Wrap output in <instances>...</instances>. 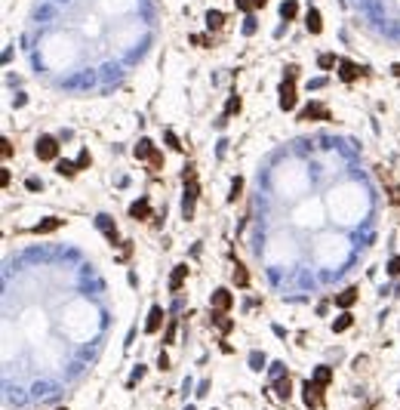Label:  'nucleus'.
I'll list each match as a JSON object with an SVG mask.
<instances>
[{
    "instance_id": "f257e3e1",
    "label": "nucleus",
    "mask_w": 400,
    "mask_h": 410,
    "mask_svg": "<svg viewBox=\"0 0 400 410\" xmlns=\"http://www.w3.org/2000/svg\"><path fill=\"white\" fill-rule=\"evenodd\" d=\"M280 108H284V111L296 108V68H290L284 84H280Z\"/></svg>"
},
{
    "instance_id": "f03ea898",
    "label": "nucleus",
    "mask_w": 400,
    "mask_h": 410,
    "mask_svg": "<svg viewBox=\"0 0 400 410\" xmlns=\"http://www.w3.org/2000/svg\"><path fill=\"white\" fill-rule=\"evenodd\" d=\"M194 201H197V179H194V170L188 167V170H185V201H182L185 219L194 216Z\"/></svg>"
},
{
    "instance_id": "7ed1b4c3",
    "label": "nucleus",
    "mask_w": 400,
    "mask_h": 410,
    "mask_svg": "<svg viewBox=\"0 0 400 410\" xmlns=\"http://www.w3.org/2000/svg\"><path fill=\"white\" fill-rule=\"evenodd\" d=\"M34 152H37L40 161H56V158H59V139H53V136H40L37 145H34Z\"/></svg>"
},
{
    "instance_id": "20e7f679",
    "label": "nucleus",
    "mask_w": 400,
    "mask_h": 410,
    "mask_svg": "<svg viewBox=\"0 0 400 410\" xmlns=\"http://www.w3.org/2000/svg\"><path fill=\"white\" fill-rule=\"evenodd\" d=\"M299 118H302V121H324V118H330V115H327V108L320 105V102H308V105L302 108Z\"/></svg>"
},
{
    "instance_id": "39448f33",
    "label": "nucleus",
    "mask_w": 400,
    "mask_h": 410,
    "mask_svg": "<svg viewBox=\"0 0 400 410\" xmlns=\"http://www.w3.org/2000/svg\"><path fill=\"white\" fill-rule=\"evenodd\" d=\"M339 78H342L345 84H351V81H357V78H360V65H354V62H348V59H342V62H339Z\"/></svg>"
},
{
    "instance_id": "423d86ee",
    "label": "nucleus",
    "mask_w": 400,
    "mask_h": 410,
    "mask_svg": "<svg viewBox=\"0 0 400 410\" xmlns=\"http://www.w3.org/2000/svg\"><path fill=\"white\" fill-rule=\"evenodd\" d=\"M231 303H234V300H231L228 290H216V293H213V309H216V312H228Z\"/></svg>"
},
{
    "instance_id": "0eeeda50",
    "label": "nucleus",
    "mask_w": 400,
    "mask_h": 410,
    "mask_svg": "<svg viewBox=\"0 0 400 410\" xmlns=\"http://www.w3.org/2000/svg\"><path fill=\"white\" fill-rule=\"evenodd\" d=\"M305 25H308V31H311V34H320V31H324V19H320V13H317L314 7L305 13Z\"/></svg>"
},
{
    "instance_id": "6e6552de",
    "label": "nucleus",
    "mask_w": 400,
    "mask_h": 410,
    "mask_svg": "<svg viewBox=\"0 0 400 410\" xmlns=\"http://www.w3.org/2000/svg\"><path fill=\"white\" fill-rule=\"evenodd\" d=\"M160 324H164V309H160V306H154V309H151V315H148L145 330H148V333H157V330H160Z\"/></svg>"
},
{
    "instance_id": "1a4fd4ad",
    "label": "nucleus",
    "mask_w": 400,
    "mask_h": 410,
    "mask_svg": "<svg viewBox=\"0 0 400 410\" xmlns=\"http://www.w3.org/2000/svg\"><path fill=\"white\" fill-rule=\"evenodd\" d=\"M354 300H357V287H348V290H342V293L336 296V306H339V309H351Z\"/></svg>"
},
{
    "instance_id": "9d476101",
    "label": "nucleus",
    "mask_w": 400,
    "mask_h": 410,
    "mask_svg": "<svg viewBox=\"0 0 400 410\" xmlns=\"http://www.w3.org/2000/svg\"><path fill=\"white\" fill-rule=\"evenodd\" d=\"M311 386H314L317 392H324V389L330 386V370H327V367H317V370H314V383H311Z\"/></svg>"
},
{
    "instance_id": "9b49d317",
    "label": "nucleus",
    "mask_w": 400,
    "mask_h": 410,
    "mask_svg": "<svg viewBox=\"0 0 400 410\" xmlns=\"http://www.w3.org/2000/svg\"><path fill=\"white\" fill-rule=\"evenodd\" d=\"M154 155H157V152H154L151 139H139V145H136V158H139V161H142V158H145V161H151Z\"/></svg>"
},
{
    "instance_id": "f8f14e48",
    "label": "nucleus",
    "mask_w": 400,
    "mask_h": 410,
    "mask_svg": "<svg viewBox=\"0 0 400 410\" xmlns=\"http://www.w3.org/2000/svg\"><path fill=\"white\" fill-rule=\"evenodd\" d=\"M185 275H188V266H176V269H173V278H170V290H182Z\"/></svg>"
},
{
    "instance_id": "ddd939ff",
    "label": "nucleus",
    "mask_w": 400,
    "mask_h": 410,
    "mask_svg": "<svg viewBox=\"0 0 400 410\" xmlns=\"http://www.w3.org/2000/svg\"><path fill=\"white\" fill-rule=\"evenodd\" d=\"M274 395H277V398H290V395H293V386H290V380L277 377V383H274Z\"/></svg>"
},
{
    "instance_id": "4468645a",
    "label": "nucleus",
    "mask_w": 400,
    "mask_h": 410,
    "mask_svg": "<svg viewBox=\"0 0 400 410\" xmlns=\"http://www.w3.org/2000/svg\"><path fill=\"white\" fill-rule=\"evenodd\" d=\"M207 25H210V31L222 28V25H225V13H219V10H210V13H207Z\"/></svg>"
},
{
    "instance_id": "2eb2a0df",
    "label": "nucleus",
    "mask_w": 400,
    "mask_h": 410,
    "mask_svg": "<svg viewBox=\"0 0 400 410\" xmlns=\"http://www.w3.org/2000/svg\"><path fill=\"white\" fill-rule=\"evenodd\" d=\"M296 13H299V4H296V0H284V7H280V16L290 22V19H296Z\"/></svg>"
},
{
    "instance_id": "dca6fc26",
    "label": "nucleus",
    "mask_w": 400,
    "mask_h": 410,
    "mask_svg": "<svg viewBox=\"0 0 400 410\" xmlns=\"http://www.w3.org/2000/svg\"><path fill=\"white\" fill-rule=\"evenodd\" d=\"M130 216H133V219H148V201H136V204L130 207Z\"/></svg>"
},
{
    "instance_id": "f3484780",
    "label": "nucleus",
    "mask_w": 400,
    "mask_h": 410,
    "mask_svg": "<svg viewBox=\"0 0 400 410\" xmlns=\"http://www.w3.org/2000/svg\"><path fill=\"white\" fill-rule=\"evenodd\" d=\"M234 281H237L240 287H247V284H250V275H247L244 263H237V266H234Z\"/></svg>"
},
{
    "instance_id": "a211bd4d",
    "label": "nucleus",
    "mask_w": 400,
    "mask_h": 410,
    "mask_svg": "<svg viewBox=\"0 0 400 410\" xmlns=\"http://www.w3.org/2000/svg\"><path fill=\"white\" fill-rule=\"evenodd\" d=\"M317 62H320V68H324V71H330V68H336V65H339V62H336V56H333V53H324V56H320V59H317Z\"/></svg>"
},
{
    "instance_id": "6ab92c4d",
    "label": "nucleus",
    "mask_w": 400,
    "mask_h": 410,
    "mask_svg": "<svg viewBox=\"0 0 400 410\" xmlns=\"http://www.w3.org/2000/svg\"><path fill=\"white\" fill-rule=\"evenodd\" d=\"M96 226H99V229H105L108 235H114V232H117V229H114V222H111V216H99V219H96Z\"/></svg>"
},
{
    "instance_id": "aec40b11",
    "label": "nucleus",
    "mask_w": 400,
    "mask_h": 410,
    "mask_svg": "<svg viewBox=\"0 0 400 410\" xmlns=\"http://www.w3.org/2000/svg\"><path fill=\"white\" fill-rule=\"evenodd\" d=\"M351 321H354V318H351V315L345 312V315H339V318H336V324H333V330H348V327H351Z\"/></svg>"
},
{
    "instance_id": "412c9836",
    "label": "nucleus",
    "mask_w": 400,
    "mask_h": 410,
    "mask_svg": "<svg viewBox=\"0 0 400 410\" xmlns=\"http://www.w3.org/2000/svg\"><path fill=\"white\" fill-rule=\"evenodd\" d=\"M250 367H253V370H262V367H265V355H262V352H253V355H250Z\"/></svg>"
},
{
    "instance_id": "4be33fe9",
    "label": "nucleus",
    "mask_w": 400,
    "mask_h": 410,
    "mask_svg": "<svg viewBox=\"0 0 400 410\" xmlns=\"http://www.w3.org/2000/svg\"><path fill=\"white\" fill-rule=\"evenodd\" d=\"M237 111H240V99H237V96H231V99H228V105H225V115L231 118V115H237Z\"/></svg>"
},
{
    "instance_id": "5701e85b",
    "label": "nucleus",
    "mask_w": 400,
    "mask_h": 410,
    "mask_svg": "<svg viewBox=\"0 0 400 410\" xmlns=\"http://www.w3.org/2000/svg\"><path fill=\"white\" fill-rule=\"evenodd\" d=\"M59 226H62L59 219H47V222H40V226H37V232H53V229H59Z\"/></svg>"
},
{
    "instance_id": "b1692460",
    "label": "nucleus",
    "mask_w": 400,
    "mask_h": 410,
    "mask_svg": "<svg viewBox=\"0 0 400 410\" xmlns=\"http://www.w3.org/2000/svg\"><path fill=\"white\" fill-rule=\"evenodd\" d=\"M0 155H4V161H10V158H13V145H10V139L0 142Z\"/></svg>"
},
{
    "instance_id": "393cba45",
    "label": "nucleus",
    "mask_w": 400,
    "mask_h": 410,
    "mask_svg": "<svg viewBox=\"0 0 400 410\" xmlns=\"http://www.w3.org/2000/svg\"><path fill=\"white\" fill-rule=\"evenodd\" d=\"M93 164V158H90V152H80V161H77V170H87Z\"/></svg>"
},
{
    "instance_id": "a878e982",
    "label": "nucleus",
    "mask_w": 400,
    "mask_h": 410,
    "mask_svg": "<svg viewBox=\"0 0 400 410\" xmlns=\"http://www.w3.org/2000/svg\"><path fill=\"white\" fill-rule=\"evenodd\" d=\"M240 189H244V179H234V185H231V201H237V195H240Z\"/></svg>"
},
{
    "instance_id": "bb28decb",
    "label": "nucleus",
    "mask_w": 400,
    "mask_h": 410,
    "mask_svg": "<svg viewBox=\"0 0 400 410\" xmlns=\"http://www.w3.org/2000/svg\"><path fill=\"white\" fill-rule=\"evenodd\" d=\"M388 272L400 278V256H394V259H391V263H388Z\"/></svg>"
},
{
    "instance_id": "cd10ccee",
    "label": "nucleus",
    "mask_w": 400,
    "mask_h": 410,
    "mask_svg": "<svg viewBox=\"0 0 400 410\" xmlns=\"http://www.w3.org/2000/svg\"><path fill=\"white\" fill-rule=\"evenodd\" d=\"M56 170H59V173H62V176H74V170H77V167H71V164H68V161H65V164H59V167H56Z\"/></svg>"
},
{
    "instance_id": "c85d7f7f",
    "label": "nucleus",
    "mask_w": 400,
    "mask_h": 410,
    "mask_svg": "<svg viewBox=\"0 0 400 410\" xmlns=\"http://www.w3.org/2000/svg\"><path fill=\"white\" fill-rule=\"evenodd\" d=\"M237 7L244 10V13H253V0H237Z\"/></svg>"
},
{
    "instance_id": "c756f323",
    "label": "nucleus",
    "mask_w": 400,
    "mask_h": 410,
    "mask_svg": "<svg viewBox=\"0 0 400 410\" xmlns=\"http://www.w3.org/2000/svg\"><path fill=\"white\" fill-rule=\"evenodd\" d=\"M167 142H170V148H176V152H179V148H182V145H179V139H176L173 133H167Z\"/></svg>"
},
{
    "instance_id": "7c9ffc66",
    "label": "nucleus",
    "mask_w": 400,
    "mask_h": 410,
    "mask_svg": "<svg viewBox=\"0 0 400 410\" xmlns=\"http://www.w3.org/2000/svg\"><path fill=\"white\" fill-rule=\"evenodd\" d=\"M28 189H31V192H40V189H44V185H40L37 179H28Z\"/></svg>"
},
{
    "instance_id": "2f4dec72",
    "label": "nucleus",
    "mask_w": 400,
    "mask_h": 410,
    "mask_svg": "<svg viewBox=\"0 0 400 410\" xmlns=\"http://www.w3.org/2000/svg\"><path fill=\"white\" fill-rule=\"evenodd\" d=\"M176 340V324H170V330H167V343H173Z\"/></svg>"
},
{
    "instance_id": "473e14b6",
    "label": "nucleus",
    "mask_w": 400,
    "mask_h": 410,
    "mask_svg": "<svg viewBox=\"0 0 400 410\" xmlns=\"http://www.w3.org/2000/svg\"><path fill=\"white\" fill-rule=\"evenodd\" d=\"M253 31H256V19L250 16V19H247V34H253Z\"/></svg>"
},
{
    "instance_id": "72a5a7b5",
    "label": "nucleus",
    "mask_w": 400,
    "mask_h": 410,
    "mask_svg": "<svg viewBox=\"0 0 400 410\" xmlns=\"http://www.w3.org/2000/svg\"><path fill=\"white\" fill-rule=\"evenodd\" d=\"M268 4V0H253V7H265Z\"/></svg>"
},
{
    "instance_id": "f704fd0d",
    "label": "nucleus",
    "mask_w": 400,
    "mask_h": 410,
    "mask_svg": "<svg viewBox=\"0 0 400 410\" xmlns=\"http://www.w3.org/2000/svg\"><path fill=\"white\" fill-rule=\"evenodd\" d=\"M391 71H394V74H397V78H400V65H394V68H391Z\"/></svg>"
}]
</instances>
